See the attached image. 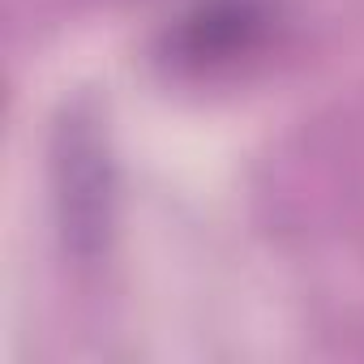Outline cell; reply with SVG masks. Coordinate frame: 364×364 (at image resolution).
I'll list each match as a JSON object with an SVG mask.
<instances>
[{"label":"cell","instance_id":"obj_1","mask_svg":"<svg viewBox=\"0 0 364 364\" xmlns=\"http://www.w3.org/2000/svg\"><path fill=\"white\" fill-rule=\"evenodd\" d=\"M52 202L65 249L82 262H95L112 240L116 171L107 133L86 103H73L52 129Z\"/></svg>","mask_w":364,"mask_h":364},{"label":"cell","instance_id":"obj_2","mask_svg":"<svg viewBox=\"0 0 364 364\" xmlns=\"http://www.w3.org/2000/svg\"><path fill=\"white\" fill-rule=\"evenodd\" d=\"M262 31V14L253 0H206L176 31V52L193 65H215L245 52Z\"/></svg>","mask_w":364,"mask_h":364}]
</instances>
